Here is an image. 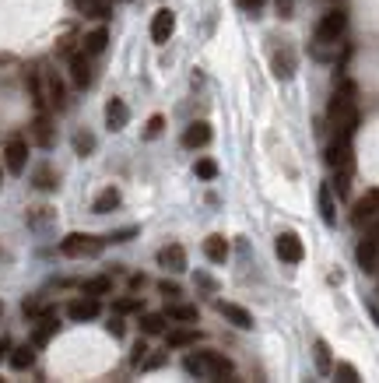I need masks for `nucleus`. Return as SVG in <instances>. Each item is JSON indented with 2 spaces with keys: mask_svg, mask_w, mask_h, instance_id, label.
Masks as SVG:
<instances>
[{
  "mask_svg": "<svg viewBox=\"0 0 379 383\" xmlns=\"http://www.w3.org/2000/svg\"><path fill=\"white\" fill-rule=\"evenodd\" d=\"M165 362V356H162V351H158V356H144V362H140V369H158Z\"/></svg>",
  "mask_w": 379,
  "mask_h": 383,
  "instance_id": "44",
  "label": "nucleus"
},
{
  "mask_svg": "<svg viewBox=\"0 0 379 383\" xmlns=\"http://www.w3.org/2000/svg\"><path fill=\"white\" fill-rule=\"evenodd\" d=\"M158 292H162L165 299H176L180 296V285L176 281H158Z\"/></svg>",
  "mask_w": 379,
  "mask_h": 383,
  "instance_id": "36",
  "label": "nucleus"
},
{
  "mask_svg": "<svg viewBox=\"0 0 379 383\" xmlns=\"http://www.w3.org/2000/svg\"><path fill=\"white\" fill-rule=\"evenodd\" d=\"M32 362H36V345H21V348L11 351V366H14L18 373L32 369Z\"/></svg>",
  "mask_w": 379,
  "mask_h": 383,
  "instance_id": "24",
  "label": "nucleus"
},
{
  "mask_svg": "<svg viewBox=\"0 0 379 383\" xmlns=\"http://www.w3.org/2000/svg\"><path fill=\"white\" fill-rule=\"evenodd\" d=\"M140 310V299H120L116 303V313H137Z\"/></svg>",
  "mask_w": 379,
  "mask_h": 383,
  "instance_id": "38",
  "label": "nucleus"
},
{
  "mask_svg": "<svg viewBox=\"0 0 379 383\" xmlns=\"http://www.w3.org/2000/svg\"><path fill=\"white\" fill-rule=\"evenodd\" d=\"M130 235H137V225H130V229H120V232H112L109 240H112V243H127Z\"/></svg>",
  "mask_w": 379,
  "mask_h": 383,
  "instance_id": "39",
  "label": "nucleus"
},
{
  "mask_svg": "<svg viewBox=\"0 0 379 383\" xmlns=\"http://www.w3.org/2000/svg\"><path fill=\"white\" fill-rule=\"evenodd\" d=\"M165 313H144L140 316V334H162L165 331Z\"/></svg>",
  "mask_w": 379,
  "mask_h": 383,
  "instance_id": "26",
  "label": "nucleus"
},
{
  "mask_svg": "<svg viewBox=\"0 0 379 383\" xmlns=\"http://www.w3.org/2000/svg\"><path fill=\"white\" fill-rule=\"evenodd\" d=\"M327 165L330 169H352V137H334L327 148Z\"/></svg>",
  "mask_w": 379,
  "mask_h": 383,
  "instance_id": "9",
  "label": "nucleus"
},
{
  "mask_svg": "<svg viewBox=\"0 0 379 383\" xmlns=\"http://www.w3.org/2000/svg\"><path fill=\"white\" fill-rule=\"evenodd\" d=\"M236 4H239L243 11H253V14H256V11H264L267 0H236Z\"/></svg>",
  "mask_w": 379,
  "mask_h": 383,
  "instance_id": "42",
  "label": "nucleus"
},
{
  "mask_svg": "<svg viewBox=\"0 0 379 383\" xmlns=\"http://www.w3.org/2000/svg\"><path fill=\"white\" fill-rule=\"evenodd\" d=\"M130 288H144V275H134L130 278Z\"/></svg>",
  "mask_w": 379,
  "mask_h": 383,
  "instance_id": "47",
  "label": "nucleus"
},
{
  "mask_svg": "<svg viewBox=\"0 0 379 383\" xmlns=\"http://www.w3.org/2000/svg\"><path fill=\"white\" fill-rule=\"evenodd\" d=\"M379 218V190H369L362 200H355V208H352V225H365Z\"/></svg>",
  "mask_w": 379,
  "mask_h": 383,
  "instance_id": "7",
  "label": "nucleus"
},
{
  "mask_svg": "<svg viewBox=\"0 0 379 383\" xmlns=\"http://www.w3.org/2000/svg\"><path fill=\"white\" fill-rule=\"evenodd\" d=\"M274 8H278L281 18H291V14H295V0H274Z\"/></svg>",
  "mask_w": 379,
  "mask_h": 383,
  "instance_id": "37",
  "label": "nucleus"
},
{
  "mask_svg": "<svg viewBox=\"0 0 379 383\" xmlns=\"http://www.w3.org/2000/svg\"><path fill=\"white\" fill-rule=\"evenodd\" d=\"M165 316H169V320H180V323H190V320H197V306H186V303H172V306L165 310Z\"/></svg>",
  "mask_w": 379,
  "mask_h": 383,
  "instance_id": "28",
  "label": "nucleus"
},
{
  "mask_svg": "<svg viewBox=\"0 0 379 383\" xmlns=\"http://www.w3.org/2000/svg\"><path fill=\"white\" fill-rule=\"evenodd\" d=\"M278 257H281L284 264H299V260L306 257L302 240H299L295 232H281V235H278Z\"/></svg>",
  "mask_w": 379,
  "mask_h": 383,
  "instance_id": "10",
  "label": "nucleus"
},
{
  "mask_svg": "<svg viewBox=\"0 0 379 383\" xmlns=\"http://www.w3.org/2000/svg\"><path fill=\"white\" fill-rule=\"evenodd\" d=\"M204 257L211 264H225L228 260V240L225 235H208V240H204Z\"/></svg>",
  "mask_w": 379,
  "mask_h": 383,
  "instance_id": "18",
  "label": "nucleus"
},
{
  "mask_svg": "<svg viewBox=\"0 0 379 383\" xmlns=\"http://www.w3.org/2000/svg\"><path fill=\"white\" fill-rule=\"evenodd\" d=\"M56 327H60V323H56V316H53V313H42V316H39V327H36V334H32V345H36V348L46 345V341L56 334Z\"/></svg>",
  "mask_w": 379,
  "mask_h": 383,
  "instance_id": "22",
  "label": "nucleus"
},
{
  "mask_svg": "<svg viewBox=\"0 0 379 383\" xmlns=\"http://www.w3.org/2000/svg\"><path fill=\"white\" fill-rule=\"evenodd\" d=\"M337 176H334V190H337V197H347V190H352V169H334Z\"/></svg>",
  "mask_w": 379,
  "mask_h": 383,
  "instance_id": "31",
  "label": "nucleus"
},
{
  "mask_svg": "<svg viewBox=\"0 0 379 383\" xmlns=\"http://www.w3.org/2000/svg\"><path fill=\"white\" fill-rule=\"evenodd\" d=\"M81 292H84V296H109V292H112V278H88V281H84L81 285Z\"/></svg>",
  "mask_w": 379,
  "mask_h": 383,
  "instance_id": "27",
  "label": "nucleus"
},
{
  "mask_svg": "<svg viewBox=\"0 0 379 383\" xmlns=\"http://www.w3.org/2000/svg\"><path fill=\"white\" fill-rule=\"evenodd\" d=\"M99 313H102V306H99V299H95V296L74 299V303L67 306V316H71V320H77V323H84V320H95Z\"/></svg>",
  "mask_w": 379,
  "mask_h": 383,
  "instance_id": "12",
  "label": "nucleus"
},
{
  "mask_svg": "<svg viewBox=\"0 0 379 383\" xmlns=\"http://www.w3.org/2000/svg\"><path fill=\"white\" fill-rule=\"evenodd\" d=\"M197 285H200V288H208V292H215V281H211L208 275H197Z\"/></svg>",
  "mask_w": 379,
  "mask_h": 383,
  "instance_id": "46",
  "label": "nucleus"
},
{
  "mask_svg": "<svg viewBox=\"0 0 379 383\" xmlns=\"http://www.w3.org/2000/svg\"><path fill=\"white\" fill-rule=\"evenodd\" d=\"M127 120H130L127 102H123V99H109V102H106V127L116 134V130H123V127H127Z\"/></svg>",
  "mask_w": 379,
  "mask_h": 383,
  "instance_id": "13",
  "label": "nucleus"
},
{
  "mask_svg": "<svg viewBox=\"0 0 379 383\" xmlns=\"http://www.w3.org/2000/svg\"><path fill=\"white\" fill-rule=\"evenodd\" d=\"M274 74L281 81H288L291 74H295V49H291V46H284L281 53H274Z\"/></svg>",
  "mask_w": 379,
  "mask_h": 383,
  "instance_id": "19",
  "label": "nucleus"
},
{
  "mask_svg": "<svg viewBox=\"0 0 379 383\" xmlns=\"http://www.w3.org/2000/svg\"><path fill=\"white\" fill-rule=\"evenodd\" d=\"M144 356H148V345H144V338H140V341L134 345V356H130V359H134V366H140V362H144Z\"/></svg>",
  "mask_w": 379,
  "mask_h": 383,
  "instance_id": "41",
  "label": "nucleus"
},
{
  "mask_svg": "<svg viewBox=\"0 0 379 383\" xmlns=\"http://www.w3.org/2000/svg\"><path fill=\"white\" fill-rule=\"evenodd\" d=\"M32 141L39 144V148H49V144H53V127H49V116H46V113L36 116V124H32Z\"/></svg>",
  "mask_w": 379,
  "mask_h": 383,
  "instance_id": "23",
  "label": "nucleus"
},
{
  "mask_svg": "<svg viewBox=\"0 0 379 383\" xmlns=\"http://www.w3.org/2000/svg\"><path fill=\"white\" fill-rule=\"evenodd\" d=\"M36 187H39V190H53V187H56L53 176H49V169H39V172H36Z\"/></svg>",
  "mask_w": 379,
  "mask_h": 383,
  "instance_id": "35",
  "label": "nucleus"
},
{
  "mask_svg": "<svg viewBox=\"0 0 379 383\" xmlns=\"http://www.w3.org/2000/svg\"><path fill=\"white\" fill-rule=\"evenodd\" d=\"M116 208H120V190H116V187H106V190L95 197V204H92L95 215H109V211H116Z\"/></svg>",
  "mask_w": 379,
  "mask_h": 383,
  "instance_id": "20",
  "label": "nucleus"
},
{
  "mask_svg": "<svg viewBox=\"0 0 379 383\" xmlns=\"http://www.w3.org/2000/svg\"><path fill=\"white\" fill-rule=\"evenodd\" d=\"M71 81L77 88H88L92 84V64H88V53H84V49L71 56Z\"/></svg>",
  "mask_w": 379,
  "mask_h": 383,
  "instance_id": "16",
  "label": "nucleus"
},
{
  "mask_svg": "<svg viewBox=\"0 0 379 383\" xmlns=\"http://www.w3.org/2000/svg\"><path fill=\"white\" fill-rule=\"evenodd\" d=\"M313 351H316V369H319V373H330L334 362H330V348H327V341H316Z\"/></svg>",
  "mask_w": 379,
  "mask_h": 383,
  "instance_id": "30",
  "label": "nucleus"
},
{
  "mask_svg": "<svg viewBox=\"0 0 379 383\" xmlns=\"http://www.w3.org/2000/svg\"><path fill=\"white\" fill-rule=\"evenodd\" d=\"M106 43H109V32H106V28H95V32L84 36V53H88V56H99V53L106 49Z\"/></svg>",
  "mask_w": 379,
  "mask_h": 383,
  "instance_id": "25",
  "label": "nucleus"
},
{
  "mask_svg": "<svg viewBox=\"0 0 379 383\" xmlns=\"http://www.w3.org/2000/svg\"><path fill=\"white\" fill-rule=\"evenodd\" d=\"M200 338H204L200 331H172L165 345H169V348H186V345H197Z\"/></svg>",
  "mask_w": 379,
  "mask_h": 383,
  "instance_id": "29",
  "label": "nucleus"
},
{
  "mask_svg": "<svg viewBox=\"0 0 379 383\" xmlns=\"http://www.w3.org/2000/svg\"><path fill=\"white\" fill-rule=\"evenodd\" d=\"M162 127H165V116H151V120H148V137H158Z\"/></svg>",
  "mask_w": 379,
  "mask_h": 383,
  "instance_id": "40",
  "label": "nucleus"
},
{
  "mask_svg": "<svg viewBox=\"0 0 379 383\" xmlns=\"http://www.w3.org/2000/svg\"><path fill=\"white\" fill-rule=\"evenodd\" d=\"M327 116L334 124V137H352L355 134V127H358V88H355V81L337 84Z\"/></svg>",
  "mask_w": 379,
  "mask_h": 383,
  "instance_id": "1",
  "label": "nucleus"
},
{
  "mask_svg": "<svg viewBox=\"0 0 379 383\" xmlns=\"http://www.w3.org/2000/svg\"><path fill=\"white\" fill-rule=\"evenodd\" d=\"M106 331H109L112 338H123V320H120V316H112V320L106 323Z\"/></svg>",
  "mask_w": 379,
  "mask_h": 383,
  "instance_id": "43",
  "label": "nucleus"
},
{
  "mask_svg": "<svg viewBox=\"0 0 379 383\" xmlns=\"http://www.w3.org/2000/svg\"><path fill=\"white\" fill-rule=\"evenodd\" d=\"M319 215H323V222H327V225H334V222H337V208H334V187H330V183L319 187Z\"/></svg>",
  "mask_w": 379,
  "mask_h": 383,
  "instance_id": "21",
  "label": "nucleus"
},
{
  "mask_svg": "<svg viewBox=\"0 0 379 383\" xmlns=\"http://www.w3.org/2000/svg\"><path fill=\"white\" fill-rule=\"evenodd\" d=\"M330 373H334V376H341L344 383H355V380H358V369H355V366H347V362H337Z\"/></svg>",
  "mask_w": 379,
  "mask_h": 383,
  "instance_id": "32",
  "label": "nucleus"
},
{
  "mask_svg": "<svg viewBox=\"0 0 379 383\" xmlns=\"http://www.w3.org/2000/svg\"><path fill=\"white\" fill-rule=\"evenodd\" d=\"M102 250H106V240L88 235V232H71V235H64V240H60V253L64 257H74V260H81V257H99Z\"/></svg>",
  "mask_w": 379,
  "mask_h": 383,
  "instance_id": "4",
  "label": "nucleus"
},
{
  "mask_svg": "<svg viewBox=\"0 0 379 383\" xmlns=\"http://www.w3.org/2000/svg\"><path fill=\"white\" fill-rule=\"evenodd\" d=\"M158 264H162L165 271L180 275V271H186V250H183L180 243H172V246H162V250H158Z\"/></svg>",
  "mask_w": 379,
  "mask_h": 383,
  "instance_id": "11",
  "label": "nucleus"
},
{
  "mask_svg": "<svg viewBox=\"0 0 379 383\" xmlns=\"http://www.w3.org/2000/svg\"><path fill=\"white\" fill-rule=\"evenodd\" d=\"M92 148H95V137H92V134H77V137H74V152H77V155H88Z\"/></svg>",
  "mask_w": 379,
  "mask_h": 383,
  "instance_id": "33",
  "label": "nucleus"
},
{
  "mask_svg": "<svg viewBox=\"0 0 379 383\" xmlns=\"http://www.w3.org/2000/svg\"><path fill=\"white\" fill-rule=\"evenodd\" d=\"M172 32H176V14H172L169 8H162V11L151 18V39H155L158 46H165V43L172 39Z\"/></svg>",
  "mask_w": 379,
  "mask_h": 383,
  "instance_id": "8",
  "label": "nucleus"
},
{
  "mask_svg": "<svg viewBox=\"0 0 379 383\" xmlns=\"http://www.w3.org/2000/svg\"><path fill=\"white\" fill-rule=\"evenodd\" d=\"M4 162H8V169L18 176V172H25V165H28V141L25 137H11L8 144H4Z\"/></svg>",
  "mask_w": 379,
  "mask_h": 383,
  "instance_id": "6",
  "label": "nucleus"
},
{
  "mask_svg": "<svg viewBox=\"0 0 379 383\" xmlns=\"http://www.w3.org/2000/svg\"><path fill=\"white\" fill-rule=\"evenodd\" d=\"M344 28H347V14L344 11L323 14V21H319V28H316V43H337L344 36Z\"/></svg>",
  "mask_w": 379,
  "mask_h": 383,
  "instance_id": "5",
  "label": "nucleus"
},
{
  "mask_svg": "<svg viewBox=\"0 0 379 383\" xmlns=\"http://www.w3.org/2000/svg\"><path fill=\"white\" fill-rule=\"evenodd\" d=\"M197 176H200V180H215V176H218V165H215L211 159H200V162H197Z\"/></svg>",
  "mask_w": 379,
  "mask_h": 383,
  "instance_id": "34",
  "label": "nucleus"
},
{
  "mask_svg": "<svg viewBox=\"0 0 379 383\" xmlns=\"http://www.w3.org/2000/svg\"><path fill=\"white\" fill-rule=\"evenodd\" d=\"M208 141H211V124H204V120H197L183 130V148H204Z\"/></svg>",
  "mask_w": 379,
  "mask_h": 383,
  "instance_id": "17",
  "label": "nucleus"
},
{
  "mask_svg": "<svg viewBox=\"0 0 379 383\" xmlns=\"http://www.w3.org/2000/svg\"><path fill=\"white\" fill-rule=\"evenodd\" d=\"M358 268H362L365 275H376V271H379V243L369 240V235L358 243Z\"/></svg>",
  "mask_w": 379,
  "mask_h": 383,
  "instance_id": "15",
  "label": "nucleus"
},
{
  "mask_svg": "<svg viewBox=\"0 0 379 383\" xmlns=\"http://www.w3.org/2000/svg\"><path fill=\"white\" fill-rule=\"evenodd\" d=\"M28 88H32V99H36L39 113H46V109H64V84L56 81L53 71L39 67L32 74V81H28Z\"/></svg>",
  "mask_w": 379,
  "mask_h": 383,
  "instance_id": "2",
  "label": "nucleus"
},
{
  "mask_svg": "<svg viewBox=\"0 0 379 383\" xmlns=\"http://www.w3.org/2000/svg\"><path fill=\"white\" fill-rule=\"evenodd\" d=\"M215 310L225 316V320H232L239 331H249L253 327V316H249V310H243V306H236V303H225V299H218L215 303Z\"/></svg>",
  "mask_w": 379,
  "mask_h": 383,
  "instance_id": "14",
  "label": "nucleus"
},
{
  "mask_svg": "<svg viewBox=\"0 0 379 383\" xmlns=\"http://www.w3.org/2000/svg\"><path fill=\"white\" fill-rule=\"evenodd\" d=\"M8 351H11V338H0V362L8 359Z\"/></svg>",
  "mask_w": 379,
  "mask_h": 383,
  "instance_id": "45",
  "label": "nucleus"
},
{
  "mask_svg": "<svg viewBox=\"0 0 379 383\" xmlns=\"http://www.w3.org/2000/svg\"><path fill=\"white\" fill-rule=\"evenodd\" d=\"M183 369L197 380H221L232 373V362L225 356H218V351H190L183 359Z\"/></svg>",
  "mask_w": 379,
  "mask_h": 383,
  "instance_id": "3",
  "label": "nucleus"
}]
</instances>
